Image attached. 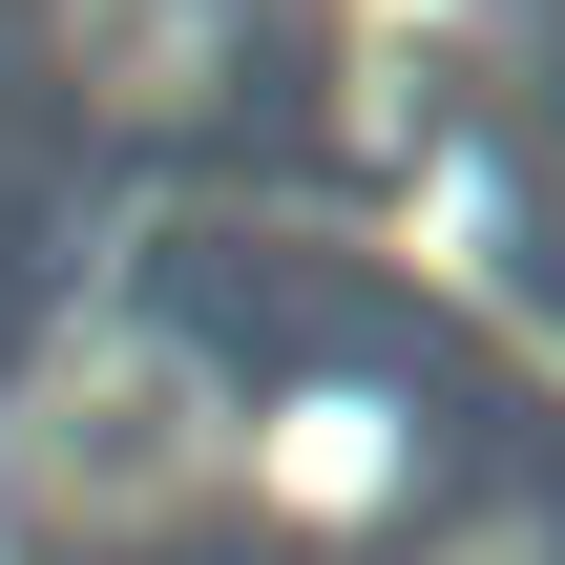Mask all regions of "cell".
Segmentation results:
<instances>
[{"label":"cell","instance_id":"1","mask_svg":"<svg viewBox=\"0 0 565 565\" xmlns=\"http://www.w3.org/2000/svg\"><path fill=\"white\" fill-rule=\"evenodd\" d=\"M63 63L105 84V105H210V63H231V0H63Z\"/></svg>","mask_w":565,"mask_h":565}]
</instances>
